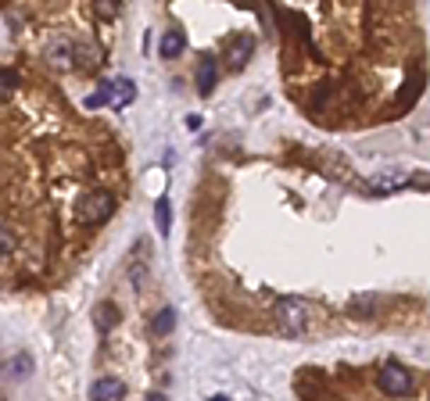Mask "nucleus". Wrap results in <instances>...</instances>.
Returning a JSON list of instances; mask_svg holds the SVG:
<instances>
[{
    "label": "nucleus",
    "mask_w": 430,
    "mask_h": 401,
    "mask_svg": "<svg viewBox=\"0 0 430 401\" xmlns=\"http://www.w3.org/2000/svg\"><path fill=\"white\" fill-rule=\"evenodd\" d=\"M119 147L79 122L50 86H18L0 100V279L47 283L76 265V240H90L79 211L90 194L112 190Z\"/></svg>",
    "instance_id": "nucleus-1"
},
{
    "label": "nucleus",
    "mask_w": 430,
    "mask_h": 401,
    "mask_svg": "<svg viewBox=\"0 0 430 401\" xmlns=\"http://www.w3.org/2000/svg\"><path fill=\"white\" fill-rule=\"evenodd\" d=\"M273 319H277L280 330H287V333H301V330H305V319H308V305H305L301 298H277V305H273Z\"/></svg>",
    "instance_id": "nucleus-2"
},
{
    "label": "nucleus",
    "mask_w": 430,
    "mask_h": 401,
    "mask_svg": "<svg viewBox=\"0 0 430 401\" xmlns=\"http://www.w3.org/2000/svg\"><path fill=\"white\" fill-rule=\"evenodd\" d=\"M251 50H255V40H251L248 33L233 36L230 47H226V62H230V69H244V62L251 57Z\"/></svg>",
    "instance_id": "nucleus-3"
},
{
    "label": "nucleus",
    "mask_w": 430,
    "mask_h": 401,
    "mask_svg": "<svg viewBox=\"0 0 430 401\" xmlns=\"http://www.w3.org/2000/svg\"><path fill=\"white\" fill-rule=\"evenodd\" d=\"M126 394V387L119 383V380H112V376H100L93 387H90V397L93 401H119Z\"/></svg>",
    "instance_id": "nucleus-4"
},
{
    "label": "nucleus",
    "mask_w": 430,
    "mask_h": 401,
    "mask_svg": "<svg viewBox=\"0 0 430 401\" xmlns=\"http://www.w3.org/2000/svg\"><path fill=\"white\" fill-rule=\"evenodd\" d=\"M215 83H219V65H215L211 57H208V62H201V65H197V90L208 97V93L215 90Z\"/></svg>",
    "instance_id": "nucleus-5"
},
{
    "label": "nucleus",
    "mask_w": 430,
    "mask_h": 401,
    "mask_svg": "<svg viewBox=\"0 0 430 401\" xmlns=\"http://www.w3.org/2000/svg\"><path fill=\"white\" fill-rule=\"evenodd\" d=\"M183 47H187V40L180 36V33H161V43H158V54L165 57V62H173L176 54H183Z\"/></svg>",
    "instance_id": "nucleus-6"
},
{
    "label": "nucleus",
    "mask_w": 430,
    "mask_h": 401,
    "mask_svg": "<svg viewBox=\"0 0 430 401\" xmlns=\"http://www.w3.org/2000/svg\"><path fill=\"white\" fill-rule=\"evenodd\" d=\"M18 86H22V76H18L15 69H4V65H0V100H8Z\"/></svg>",
    "instance_id": "nucleus-7"
},
{
    "label": "nucleus",
    "mask_w": 430,
    "mask_h": 401,
    "mask_svg": "<svg viewBox=\"0 0 430 401\" xmlns=\"http://www.w3.org/2000/svg\"><path fill=\"white\" fill-rule=\"evenodd\" d=\"M133 97H136V86H133V83H129V79H122V83H119V93H115V97H112V104H115V107H119V111H122V107H126V104H129V100H133Z\"/></svg>",
    "instance_id": "nucleus-8"
},
{
    "label": "nucleus",
    "mask_w": 430,
    "mask_h": 401,
    "mask_svg": "<svg viewBox=\"0 0 430 401\" xmlns=\"http://www.w3.org/2000/svg\"><path fill=\"white\" fill-rule=\"evenodd\" d=\"M154 222H158V233H169V201H158Z\"/></svg>",
    "instance_id": "nucleus-9"
},
{
    "label": "nucleus",
    "mask_w": 430,
    "mask_h": 401,
    "mask_svg": "<svg viewBox=\"0 0 430 401\" xmlns=\"http://www.w3.org/2000/svg\"><path fill=\"white\" fill-rule=\"evenodd\" d=\"M169 330H173V312L165 308V312L154 319V333H169Z\"/></svg>",
    "instance_id": "nucleus-10"
},
{
    "label": "nucleus",
    "mask_w": 430,
    "mask_h": 401,
    "mask_svg": "<svg viewBox=\"0 0 430 401\" xmlns=\"http://www.w3.org/2000/svg\"><path fill=\"white\" fill-rule=\"evenodd\" d=\"M211 401H230V397H211Z\"/></svg>",
    "instance_id": "nucleus-11"
},
{
    "label": "nucleus",
    "mask_w": 430,
    "mask_h": 401,
    "mask_svg": "<svg viewBox=\"0 0 430 401\" xmlns=\"http://www.w3.org/2000/svg\"><path fill=\"white\" fill-rule=\"evenodd\" d=\"M151 401H161V397H151Z\"/></svg>",
    "instance_id": "nucleus-12"
}]
</instances>
